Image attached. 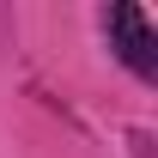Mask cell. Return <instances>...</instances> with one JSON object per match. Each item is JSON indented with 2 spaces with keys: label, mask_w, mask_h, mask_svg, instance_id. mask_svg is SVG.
Masks as SVG:
<instances>
[{
  "label": "cell",
  "mask_w": 158,
  "mask_h": 158,
  "mask_svg": "<svg viewBox=\"0 0 158 158\" xmlns=\"http://www.w3.org/2000/svg\"><path fill=\"white\" fill-rule=\"evenodd\" d=\"M110 37H116V49H122V61L134 67V73H146L152 79L158 73V31H152V19L140 12V6H110Z\"/></svg>",
  "instance_id": "1"
}]
</instances>
